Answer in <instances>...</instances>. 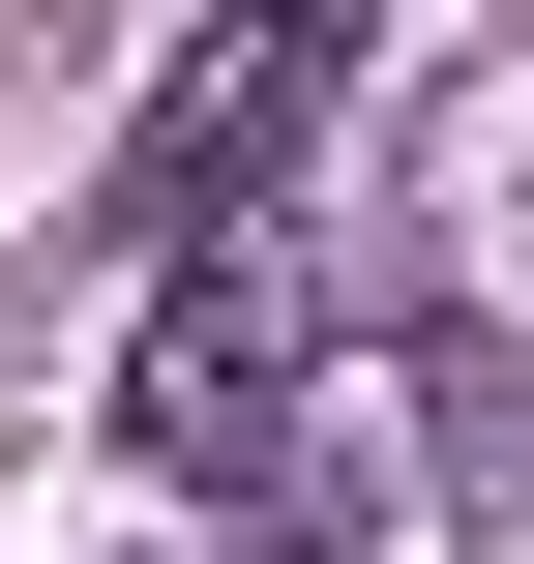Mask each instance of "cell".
Wrapping results in <instances>:
<instances>
[{
	"label": "cell",
	"mask_w": 534,
	"mask_h": 564,
	"mask_svg": "<svg viewBox=\"0 0 534 564\" xmlns=\"http://www.w3.org/2000/svg\"><path fill=\"white\" fill-rule=\"evenodd\" d=\"M297 416H327V387H297L268 238H238V268H178V297H149V357H119V446H149V476H268Z\"/></svg>",
	"instance_id": "2"
},
{
	"label": "cell",
	"mask_w": 534,
	"mask_h": 564,
	"mask_svg": "<svg viewBox=\"0 0 534 564\" xmlns=\"http://www.w3.org/2000/svg\"><path fill=\"white\" fill-rule=\"evenodd\" d=\"M357 30H386V0H208V30H178V89H149V149H119V208H149L178 268H238V208L327 149Z\"/></svg>",
	"instance_id": "1"
}]
</instances>
